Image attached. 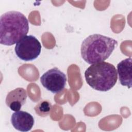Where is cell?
I'll use <instances>...</instances> for the list:
<instances>
[{
  "instance_id": "8992f818",
  "label": "cell",
  "mask_w": 132,
  "mask_h": 132,
  "mask_svg": "<svg viewBox=\"0 0 132 132\" xmlns=\"http://www.w3.org/2000/svg\"><path fill=\"white\" fill-rule=\"evenodd\" d=\"M11 122L15 129L25 132L31 129L35 121L31 114L26 111L19 110L12 113Z\"/></svg>"
},
{
  "instance_id": "7a4b0ae2",
  "label": "cell",
  "mask_w": 132,
  "mask_h": 132,
  "mask_svg": "<svg viewBox=\"0 0 132 132\" xmlns=\"http://www.w3.org/2000/svg\"><path fill=\"white\" fill-rule=\"evenodd\" d=\"M117 45V41L113 38L100 34H93L82 41L81 55L89 64L102 62L109 58Z\"/></svg>"
},
{
  "instance_id": "9c48e42d",
  "label": "cell",
  "mask_w": 132,
  "mask_h": 132,
  "mask_svg": "<svg viewBox=\"0 0 132 132\" xmlns=\"http://www.w3.org/2000/svg\"><path fill=\"white\" fill-rule=\"evenodd\" d=\"M35 110L37 114L41 117H45L48 115L52 109V106L48 101H41L36 106Z\"/></svg>"
},
{
  "instance_id": "ba28073f",
  "label": "cell",
  "mask_w": 132,
  "mask_h": 132,
  "mask_svg": "<svg viewBox=\"0 0 132 132\" xmlns=\"http://www.w3.org/2000/svg\"><path fill=\"white\" fill-rule=\"evenodd\" d=\"M131 58L129 57L122 60L117 65L120 82L122 86L128 88L131 87Z\"/></svg>"
},
{
  "instance_id": "52a82bcc",
  "label": "cell",
  "mask_w": 132,
  "mask_h": 132,
  "mask_svg": "<svg viewBox=\"0 0 132 132\" xmlns=\"http://www.w3.org/2000/svg\"><path fill=\"white\" fill-rule=\"evenodd\" d=\"M26 91L22 88H17L10 91L6 98V104L14 111H19L24 105L27 98Z\"/></svg>"
},
{
  "instance_id": "277c9868",
  "label": "cell",
  "mask_w": 132,
  "mask_h": 132,
  "mask_svg": "<svg viewBox=\"0 0 132 132\" xmlns=\"http://www.w3.org/2000/svg\"><path fill=\"white\" fill-rule=\"evenodd\" d=\"M41 44L32 35H26L19 41L15 46L16 56L21 60L28 61L36 59L40 54Z\"/></svg>"
},
{
  "instance_id": "6da1fadb",
  "label": "cell",
  "mask_w": 132,
  "mask_h": 132,
  "mask_svg": "<svg viewBox=\"0 0 132 132\" xmlns=\"http://www.w3.org/2000/svg\"><path fill=\"white\" fill-rule=\"evenodd\" d=\"M28 21L21 12L10 11L3 14L0 18V43L10 46L16 43L27 35Z\"/></svg>"
},
{
  "instance_id": "3957f363",
  "label": "cell",
  "mask_w": 132,
  "mask_h": 132,
  "mask_svg": "<svg viewBox=\"0 0 132 132\" xmlns=\"http://www.w3.org/2000/svg\"><path fill=\"white\" fill-rule=\"evenodd\" d=\"M85 79L93 89L100 91H107L116 84L118 73L115 67L107 62L93 63L86 70Z\"/></svg>"
},
{
  "instance_id": "5b68a950",
  "label": "cell",
  "mask_w": 132,
  "mask_h": 132,
  "mask_svg": "<svg viewBox=\"0 0 132 132\" xmlns=\"http://www.w3.org/2000/svg\"><path fill=\"white\" fill-rule=\"evenodd\" d=\"M42 86L47 90L53 93L61 92L64 88L67 77L65 74L57 68H53L45 73L40 77Z\"/></svg>"
}]
</instances>
